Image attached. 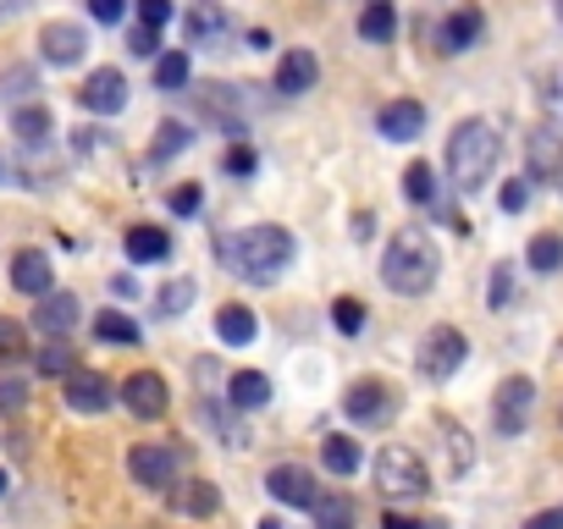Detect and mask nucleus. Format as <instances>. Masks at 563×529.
I'll list each match as a JSON object with an SVG mask.
<instances>
[{
    "label": "nucleus",
    "instance_id": "39",
    "mask_svg": "<svg viewBox=\"0 0 563 529\" xmlns=\"http://www.w3.org/2000/svg\"><path fill=\"white\" fill-rule=\"evenodd\" d=\"M541 106H547L552 116H563V61L541 72Z\"/></svg>",
    "mask_w": 563,
    "mask_h": 529
},
{
    "label": "nucleus",
    "instance_id": "25",
    "mask_svg": "<svg viewBox=\"0 0 563 529\" xmlns=\"http://www.w3.org/2000/svg\"><path fill=\"white\" fill-rule=\"evenodd\" d=\"M525 259H530V271H541V276L563 271V237L558 232H536L530 248H525Z\"/></svg>",
    "mask_w": 563,
    "mask_h": 529
},
{
    "label": "nucleus",
    "instance_id": "44",
    "mask_svg": "<svg viewBox=\"0 0 563 529\" xmlns=\"http://www.w3.org/2000/svg\"><path fill=\"white\" fill-rule=\"evenodd\" d=\"M138 17H144V28L172 23V0H138Z\"/></svg>",
    "mask_w": 563,
    "mask_h": 529
},
{
    "label": "nucleus",
    "instance_id": "43",
    "mask_svg": "<svg viewBox=\"0 0 563 529\" xmlns=\"http://www.w3.org/2000/svg\"><path fill=\"white\" fill-rule=\"evenodd\" d=\"M23 403H28L23 381H0V414H23Z\"/></svg>",
    "mask_w": 563,
    "mask_h": 529
},
{
    "label": "nucleus",
    "instance_id": "32",
    "mask_svg": "<svg viewBox=\"0 0 563 529\" xmlns=\"http://www.w3.org/2000/svg\"><path fill=\"white\" fill-rule=\"evenodd\" d=\"M205 425L227 435V447H244V441H249V430L232 419V408H216V403H205Z\"/></svg>",
    "mask_w": 563,
    "mask_h": 529
},
{
    "label": "nucleus",
    "instance_id": "17",
    "mask_svg": "<svg viewBox=\"0 0 563 529\" xmlns=\"http://www.w3.org/2000/svg\"><path fill=\"white\" fill-rule=\"evenodd\" d=\"M183 34H188V45H221V34H227L221 0H194V7L183 12Z\"/></svg>",
    "mask_w": 563,
    "mask_h": 529
},
{
    "label": "nucleus",
    "instance_id": "30",
    "mask_svg": "<svg viewBox=\"0 0 563 529\" xmlns=\"http://www.w3.org/2000/svg\"><path fill=\"white\" fill-rule=\"evenodd\" d=\"M12 133H17L23 144H39V138H50V111H45V106H23V111L12 116Z\"/></svg>",
    "mask_w": 563,
    "mask_h": 529
},
{
    "label": "nucleus",
    "instance_id": "56",
    "mask_svg": "<svg viewBox=\"0 0 563 529\" xmlns=\"http://www.w3.org/2000/svg\"><path fill=\"white\" fill-rule=\"evenodd\" d=\"M558 17H563V0H558Z\"/></svg>",
    "mask_w": 563,
    "mask_h": 529
},
{
    "label": "nucleus",
    "instance_id": "7",
    "mask_svg": "<svg viewBox=\"0 0 563 529\" xmlns=\"http://www.w3.org/2000/svg\"><path fill=\"white\" fill-rule=\"evenodd\" d=\"M530 408H536V381H530V376H509V381L498 386L492 419H498L503 435H519V430L530 425Z\"/></svg>",
    "mask_w": 563,
    "mask_h": 529
},
{
    "label": "nucleus",
    "instance_id": "36",
    "mask_svg": "<svg viewBox=\"0 0 563 529\" xmlns=\"http://www.w3.org/2000/svg\"><path fill=\"white\" fill-rule=\"evenodd\" d=\"M194 144V133L183 127V122H167L160 127V138H155V160H172V155H183Z\"/></svg>",
    "mask_w": 563,
    "mask_h": 529
},
{
    "label": "nucleus",
    "instance_id": "37",
    "mask_svg": "<svg viewBox=\"0 0 563 529\" xmlns=\"http://www.w3.org/2000/svg\"><path fill=\"white\" fill-rule=\"evenodd\" d=\"M332 320H338L343 336H359V331H365V304H359V298H338V304H332Z\"/></svg>",
    "mask_w": 563,
    "mask_h": 529
},
{
    "label": "nucleus",
    "instance_id": "8",
    "mask_svg": "<svg viewBox=\"0 0 563 529\" xmlns=\"http://www.w3.org/2000/svg\"><path fill=\"white\" fill-rule=\"evenodd\" d=\"M343 408H348L354 425H387L397 414V392L381 386V381H354L348 397H343Z\"/></svg>",
    "mask_w": 563,
    "mask_h": 529
},
{
    "label": "nucleus",
    "instance_id": "9",
    "mask_svg": "<svg viewBox=\"0 0 563 529\" xmlns=\"http://www.w3.org/2000/svg\"><path fill=\"white\" fill-rule=\"evenodd\" d=\"M77 100H84V111H95V116H117L127 106V77L117 66H100V72H89L84 88H77Z\"/></svg>",
    "mask_w": 563,
    "mask_h": 529
},
{
    "label": "nucleus",
    "instance_id": "18",
    "mask_svg": "<svg viewBox=\"0 0 563 529\" xmlns=\"http://www.w3.org/2000/svg\"><path fill=\"white\" fill-rule=\"evenodd\" d=\"M315 77H320V61H315L309 50H287L282 66H277V88H282L287 100H293V95H309Z\"/></svg>",
    "mask_w": 563,
    "mask_h": 529
},
{
    "label": "nucleus",
    "instance_id": "28",
    "mask_svg": "<svg viewBox=\"0 0 563 529\" xmlns=\"http://www.w3.org/2000/svg\"><path fill=\"white\" fill-rule=\"evenodd\" d=\"M95 336H100V342H122V347H133V342H138V320L106 309V315H95Z\"/></svg>",
    "mask_w": 563,
    "mask_h": 529
},
{
    "label": "nucleus",
    "instance_id": "15",
    "mask_svg": "<svg viewBox=\"0 0 563 529\" xmlns=\"http://www.w3.org/2000/svg\"><path fill=\"white\" fill-rule=\"evenodd\" d=\"M266 491H271L277 502H287V507H315V502H320L309 469H298V464H277V469L266 475Z\"/></svg>",
    "mask_w": 563,
    "mask_h": 529
},
{
    "label": "nucleus",
    "instance_id": "26",
    "mask_svg": "<svg viewBox=\"0 0 563 529\" xmlns=\"http://www.w3.org/2000/svg\"><path fill=\"white\" fill-rule=\"evenodd\" d=\"M309 513H315V529H354V502L348 496H320Z\"/></svg>",
    "mask_w": 563,
    "mask_h": 529
},
{
    "label": "nucleus",
    "instance_id": "54",
    "mask_svg": "<svg viewBox=\"0 0 563 529\" xmlns=\"http://www.w3.org/2000/svg\"><path fill=\"white\" fill-rule=\"evenodd\" d=\"M255 529H287V524H282V518H260Z\"/></svg>",
    "mask_w": 563,
    "mask_h": 529
},
{
    "label": "nucleus",
    "instance_id": "47",
    "mask_svg": "<svg viewBox=\"0 0 563 529\" xmlns=\"http://www.w3.org/2000/svg\"><path fill=\"white\" fill-rule=\"evenodd\" d=\"M172 210H178V216H194V210H199V188H194V183L172 188Z\"/></svg>",
    "mask_w": 563,
    "mask_h": 529
},
{
    "label": "nucleus",
    "instance_id": "27",
    "mask_svg": "<svg viewBox=\"0 0 563 529\" xmlns=\"http://www.w3.org/2000/svg\"><path fill=\"white\" fill-rule=\"evenodd\" d=\"M359 34H365L370 45L392 39V34H397V12L387 7V0H376V7H365V17H359Z\"/></svg>",
    "mask_w": 563,
    "mask_h": 529
},
{
    "label": "nucleus",
    "instance_id": "55",
    "mask_svg": "<svg viewBox=\"0 0 563 529\" xmlns=\"http://www.w3.org/2000/svg\"><path fill=\"white\" fill-rule=\"evenodd\" d=\"M7 485H12V480H7V469H0V496H7Z\"/></svg>",
    "mask_w": 563,
    "mask_h": 529
},
{
    "label": "nucleus",
    "instance_id": "24",
    "mask_svg": "<svg viewBox=\"0 0 563 529\" xmlns=\"http://www.w3.org/2000/svg\"><path fill=\"white\" fill-rule=\"evenodd\" d=\"M255 315L244 309V304H221V315H216V336L221 342H232V347H249L255 342Z\"/></svg>",
    "mask_w": 563,
    "mask_h": 529
},
{
    "label": "nucleus",
    "instance_id": "46",
    "mask_svg": "<svg viewBox=\"0 0 563 529\" xmlns=\"http://www.w3.org/2000/svg\"><path fill=\"white\" fill-rule=\"evenodd\" d=\"M127 50H133V56H155V61H160V39H155V28H133Z\"/></svg>",
    "mask_w": 563,
    "mask_h": 529
},
{
    "label": "nucleus",
    "instance_id": "40",
    "mask_svg": "<svg viewBox=\"0 0 563 529\" xmlns=\"http://www.w3.org/2000/svg\"><path fill=\"white\" fill-rule=\"evenodd\" d=\"M514 298V271L509 264H492V293H487V309H509Z\"/></svg>",
    "mask_w": 563,
    "mask_h": 529
},
{
    "label": "nucleus",
    "instance_id": "2",
    "mask_svg": "<svg viewBox=\"0 0 563 529\" xmlns=\"http://www.w3.org/2000/svg\"><path fill=\"white\" fill-rule=\"evenodd\" d=\"M437 276H442V254H437V243H431L420 226H404V232L387 243V254H381V282H387L397 298L431 293Z\"/></svg>",
    "mask_w": 563,
    "mask_h": 529
},
{
    "label": "nucleus",
    "instance_id": "20",
    "mask_svg": "<svg viewBox=\"0 0 563 529\" xmlns=\"http://www.w3.org/2000/svg\"><path fill=\"white\" fill-rule=\"evenodd\" d=\"M227 403H232V408H244V414H255V408H266V403H271V381H266L260 370H237V376L227 381Z\"/></svg>",
    "mask_w": 563,
    "mask_h": 529
},
{
    "label": "nucleus",
    "instance_id": "48",
    "mask_svg": "<svg viewBox=\"0 0 563 529\" xmlns=\"http://www.w3.org/2000/svg\"><path fill=\"white\" fill-rule=\"evenodd\" d=\"M381 529H448V524H431V518H404V513H387Z\"/></svg>",
    "mask_w": 563,
    "mask_h": 529
},
{
    "label": "nucleus",
    "instance_id": "33",
    "mask_svg": "<svg viewBox=\"0 0 563 529\" xmlns=\"http://www.w3.org/2000/svg\"><path fill=\"white\" fill-rule=\"evenodd\" d=\"M188 83V56L172 50V56H160L155 61V88H183Z\"/></svg>",
    "mask_w": 563,
    "mask_h": 529
},
{
    "label": "nucleus",
    "instance_id": "23",
    "mask_svg": "<svg viewBox=\"0 0 563 529\" xmlns=\"http://www.w3.org/2000/svg\"><path fill=\"white\" fill-rule=\"evenodd\" d=\"M320 464H327L332 475H359V464H365V453H359V441L354 435H327L320 441Z\"/></svg>",
    "mask_w": 563,
    "mask_h": 529
},
{
    "label": "nucleus",
    "instance_id": "1",
    "mask_svg": "<svg viewBox=\"0 0 563 529\" xmlns=\"http://www.w3.org/2000/svg\"><path fill=\"white\" fill-rule=\"evenodd\" d=\"M216 259L237 282H255L271 287L287 264H293V232L282 226H249V232H221L216 237Z\"/></svg>",
    "mask_w": 563,
    "mask_h": 529
},
{
    "label": "nucleus",
    "instance_id": "16",
    "mask_svg": "<svg viewBox=\"0 0 563 529\" xmlns=\"http://www.w3.org/2000/svg\"><path fill=\"white\" fill-rule=\"evenodd\" d=\"M111 403V381L100 370H72L66 376V408L72 414H100Z\"/></svg>",
    "mask_w": 563,
    "mask_h": 529
},
{
    "label": "nucleus",
    "instance_id": "4",
    "mask_svg": "<svg viewBox=\"0 0 563 529\" xmlns=\"http://www.w3.org/2000/svg\"><path fill=\"white\" fill-rule=\"evenodd\" d=\"M376 485L387 491V496H426L431 491V475H426V464H420V453H409V447H381L376 453Z\"/></svg>",
    "mask_w": 563,
    "mask_h": 529
},
{
    "label": "nucleus",
    "instance_id": "21",
    "mask_svg": "<svg viewBox=\"0 0 563 529\" xmlns=\"http://www.w3.org/2000/svg\"><path fill=\"white\" fill-rule=\"evenodd\" d=\"M480 28H487V17H480L475 7H458L448 23H442V50L448 56H458V50H469L475 39H480Z\"/></svg>",
    "mask_w": 563,
    "mask_h": 529
},
{
    "label": "nucleus",
    "instance_id": "10",
    "mask_svg": "<svg viewBox=\"0 0 563 529\" xmlns=\"http://www.w3.org/2000/svg\"><path fill=\"white\" fill-rule=\"evenodd\" d=\"M167 381H160L155 370H138V376H127L122 381V408L133 414V419H160L167 414Z\"/></svg>",
    "mask_w": 563,
    "mask_h": 529
},
{
    "label": "nucleus",
    "instance_id": "52",
    "mask_svg": "<svg viewBox=\"0 0 563 529\" xmlns=\"http://www.w3.org/2000/svg\"><path fill=\"white\" fill-rule=\"evenodd\" d=\"M95 144H100V138H95V127H77V138H72V149H84V155H89Z\"/></svg>",
    "mask_w": 563,
    "mask_h": 529
},
{
    "label": "nucleus",
    "instance_id": "12",
    "mask_svg": "<svg viewBox=\"0 0 563 529\" xmlns=\"http://www.w3.org/2000/svg\"><path fill=\"white\" fill-rule=\"evenodd\" d=\"M376 127H381V138H392V144H415V138L426 133V106H420V100H392V106H381Z\"/></svg>",
    "mask_w": 563,
    "mask_h": 529
},
{
    "label": "nucleus",
    "instance_id": "35",
    "mask_svg": "<svg viewBox=\"0 0 563 529\" xmlns=\"http://www.w3.org/2000/svg\"><path fill=\"white\" fill-rule=\"evenodd\" d=\"M34 365H39V376H72V347L45 342V347L34 353Z\"/></svg>",
    "mask_w": 563,
    "mask_h": 529
},
{
    "label": "nucleus",
    "instance_id": "51",
    "mask_svg": "<svg viewBox=\"0 0 563 529\" xmlns=\"http://www.w3.org/2000/svg\"><path fill=\"white\" fill-rule=\"evenodd\" d=\"M34 7V0H0V23H12V17H23Z\"/></svg>",
    "mask_w": 563,
    "mask_h": 529
},
{
    "label": "nucleus",
    "instance_id": "19",
    "mask_svg": "<svg viewBox=\"0 0 563 529\" xmlns=\"http://www.w3.org/2000/svg\"><path fill=\"white\" fill-rule=\"evenodd\" d=\"M34 325H39L45 336H66V331L77 325V298H72V293H45L39 309H34Z\"/></svg>",
    "mask_w": 563,
    "mask_h": 529
},
{
    "label": "nucleus",
    "instance_id": "45",
    "mask_svg": "<svg viewBox=\"0 0 563 529\" xmlns=\"http://www.w3.org/2000/svg\"><path fill=\"white\" fill-rule=\"evenodd\" d=\"M255 165H260V160H255V149H249V144H237V149L227 155V171H232V176H249Z\"/></svg>",
    "mask_w": 563,
    "mask_h": 529
},
{
    "label": "nucleus",
    "instance_id": "31",
    "mask_svg": "<svg viewBox=\"0 0 563 529\" xmlns=\"http://www.w3.org/2000/svg\"><path fill=\"white\" fill-rule=\"evenodd\" d=\"M404 194H409L415 205H431V199H437V171H431L426 160H415V165L404 171Z\"/></svg>",
    "mask_w": 563,
    "mask_h": 529
},
{
    "label": "nucleus",
    "instance_id": "14",
    "mask_svg": "<svg viewBox=\"0 0 563 529\" xmlns=\"http://www.w3.org/2000/svg\"><path fill=\"white\" fill-rule=\"evenodd\" d=\"M84 45H89V34L77 23H45V34H39V50L50 66H77L84 61Z\"/></svg>",
    "mask_w": 563,
    "mask_h": 529
},
{
    "label": "nucleus",
    "instance_id": "49",
    "mask_svg": "<svg viewBox=\"0 0 563 529\" xmlns=\"http://www.w3.org/2000/svg\"><path fill=\"white\" fill-rule=\"evenodd\" d=\"M89 12H95L100 23H122V12H127V0H89Z\"/></svg>",
    "mask_w": 563,
    "mask_h": 529
},
{
    "label": "nucleus",
    "instance_id": "34",
    "mask_svg": "<svg viewBox=\"0 0 563 529\" xmlns=\"http://www.w3.org/2000/svg\"><path fill=\"white\" fill-rule=\"evenodd\" d=\"M28 353V331L17 320H0V365H17Z\"/></svg>",
    "mask_w": 563,
    "mask_h": 529
},
{
    "label": "nucleus",
    "instance_id": "6",
    "mask_svg": "<svg viewBox=\"0 0 563 529\" xmlns=\"http://www.w3.org/2000/svg\"><path fill=\"white\" fill-rule=\"evenodd\" d=\"M127 475L144 491H167V485H178V453L160 447V441H144V447L127 453Z\"/></svg>",
    "mask_w": 563,
    "mask_h": 529
},
{
    "label": "nucleus",
    "instance_id": "53",
    "mask_svg": "<svg viewBox=\"0 0 563 529\" xmlns=\"http://www.w3.org/2000/svg\"><path fill=\"white\" fill-rule=\"evenodd\" d=\"M111 293H117V298H133L138 287H133V276H117V282H111Z\"/></svg>",
    "mask_w": 563,
    "mask_h": 529
},
{
    "label": "nucleus",
    "instance_id": "5",
    "mask_svg": "<svg viewBox=\"0 0 563 529\" xmlns=\"http://www.w3.org/2000/svg\"><path fill=\"white\" fill-rule=\"evenodd\" d=\"M464 353H469V342H464L458 325H431L426 342H420V359H415V365H420L426 381H453L458 365H464Z\"/></svg>",
    "mask_w": 563,
    "mask_h": 529
},
{
    "label": "nucleus",
    "instance_id": "11",
    "mask_svg": "<svg viewBox=\"0 0 563 529\" xmlns=\"http://www.w3.org/2000/svg\"><path fill=\"white\" fill-rule=\"evenodd\" d=\"M525 165H530L536 183H558V176H563V133L536 127V133L525 138Z\"/></svg>",
    "mask_w": 563,
    "mask_h": 529
},
{
    "label": "nucleus",
    "instance_id": "22",
    "mask_svg": "<svg viewBox=\"0 0 563 529\" xmlns=\"http://www.w3.org/2000/svg\"><path fill=\"white\" fill-rule=\"evenodd\" d=\"M122 248H127V259H133V264H155V259H167V254H172V237L160 232V226H133V232L122 237Z\"/></svg>",
    "mask_w": 563,
    "mask_h": 529
},
{
    "label": "nucleus",
    "instance_id": "42",
    "mask_svg": "<svg viewBox=\"0 0 563 529\" xmlns=\"http://www.w3.org/2000/svg\"><path fill=\"white\" fill-rule=\"evenodd\" d=\"M28 83H34V72H28V66H12V72H0V95H7V100H23Z\"/></svg>",
    "mask_w": 563,
    "mask_h": 529
},
{
    "label": "nucleus",
    "instance_id": "50",
    "mask_svg": "<svg viewBox=\"0 0 563 529\" xmlns=\"http://www.w3.org/2000/svg\"><path fill=\"white\" fill-rule=\"evenodd\" d=\"M525 529H563V507H547V513H536Z\"/></svg>",
    "mask_w": 563,
    "mask_h": 529
},
{
    "label": "nucleus",
    "instance_id": "29",
    "mask_svg": "<svg viewBox=\"0 0 563 529\" xmlns=\"http://www.w3.org/2000/svg\"><path fill=\"white\" fill-rule=\"evenodd\" d=\"M178 507H183V513H194V518H210V513L221 507V491H216L210 480H194L188 491H178Z\"/></svg>",
    "mask_w": 563,
    "mask_h": 529
},
{
    "label": "nucleus",
    "instance_id": "13",
    "mask_svg": "<svg viewBox=\"0 0 563 529\" xmlns=\"http://www.w3.org/2000/svg\"><path fill=\"white\" fill-rule=\"evenodd\" d=\"M12 287H17V293H28V298H45V293H56V264H50V254H39V248H23V254L12 259Z\"/></svg>",
    "mask_w": 563,
    "mask_h": 529
},
{
    "label": "nucleus",
    "instance_id": "41",
    "mask_svg": "<svg viewBox=\"0 0 563 529\" xmlns=\"http://www.w3.org/2000/svg\"><path fill=\"white\" fill-rule=\"evenodd\" d=\"M498 205H503L509 216H519V210L530 205V176H514V183H503V194H498Z\"/></svg>",
    "mask_w": 563,
    "mask_h": 529
},
{
    "label": "nucleus",
    "instance_id": "38",
    "mask_svg": "<svg viewBox=\"0 0 563 529\" xmlns=\"http://www.w3.org/2000/svg\"><path fill=\"white\" fill-rule=\"evenodd\" d=\"M194 304V282L183 276V282H167V287H160V315H183Z\"/></svg>",
    "mask_w": 563,
    "mask_h": 529
},
{
    "label": "nucleus",
    "instance_id": "3",
    "mask_svg": "<svg viewBox=\"0 0 563 529\" xmlns=\"http://www.w3.org/2000/svg\"><path fill=\"white\" fill-rule=\"evenodd\" d=\"M498 155H503V138H498L492 122H480V116L458 122V133L448 138V176H453V188L475 194L498 171Z\"/></svg>",
    "mask_w": 563,
    "mask_h": 529
}]
</instances>
